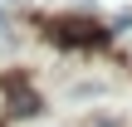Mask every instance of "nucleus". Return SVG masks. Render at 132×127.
I'll use <instances>...</instances> for the list:
<instances>
[{
	"instance_id": "obj_1",
	"label": "nucleus",
	"mask_w": 132,
	"mask_h": 127,
	"mask_svg": "<svg viewBox=\"0 0 132 127\" xmlns=\"http://www.w3.org/2000/svg\"><path fill=\"white\" fill-rule=\"evenodd\" d=\"M49 34H54L59 44H83V49H88V44H103V29H98L93 20H73V15H69V20H54Z\"/></svg>"
},
{
	"instance_id": "obj_2",
	"label": "nucleus",
	"mask_w": 132,
	"mask_h": 127,
	"mask_svg": "<svg viewBox=\"0 0 132 127\" xmlns=\"http://www.w3.org/2000/svg\"><path fill=\"white\" fill-rule=\"evenodd\" d=\"M5 93H10V113H20V117H29V113H39V98L29 93V83H24V73H10V78H5Z\"/></svg>"
},
{
	"instance_id": "obj_3",
	"label": "nucleus",
	"mask_w": 132,
	"mask_h": 127,
	"mask_svg": "<svg viewBox=\"0 0 132 127\" xmlns=\"http://www.w3.org/2000/svg\"><path fill=\"white\" fill-rule=\"evenodd\" d=\"M5 24H10V15H5V10H0V29H5Z\"/></svg>"
},
{
	"instance_id": "obj_4",
	"label": "nucleus",
	"mask_w": 132,
	"mask_h": 127,
	"mask_svg": "<svg viewBox=\"0 0 132 127\" xmlns=\"http://www.w3.org/2000/svg\"><path fill=\"white\" fill-rule=\"evenodd\" d=\"M93 127H108V122H93Z\"/></svg>"
}]
</instances>
